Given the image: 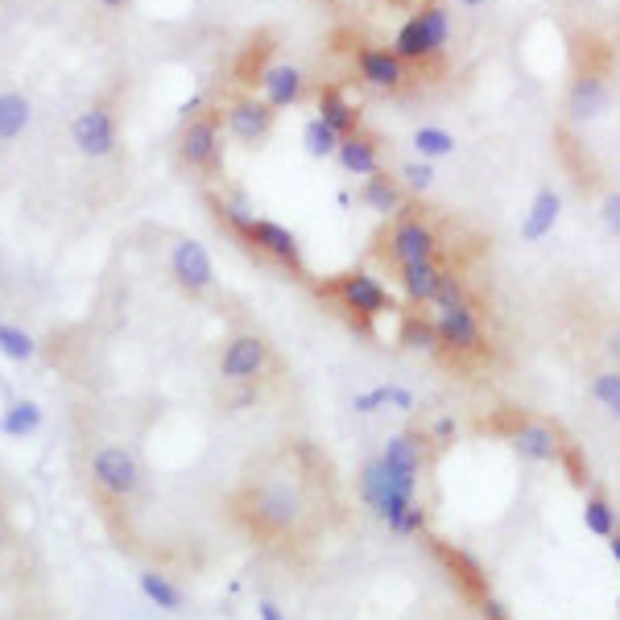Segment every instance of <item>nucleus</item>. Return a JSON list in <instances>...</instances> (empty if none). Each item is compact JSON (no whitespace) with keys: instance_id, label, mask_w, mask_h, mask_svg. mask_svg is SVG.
Returning <instances> with one entry per match:
<instances>
[{"instance_id":"6ab92c4d","label":"nucleus","mask_w":620,"mask_h":620,"mask_svg":"<svg viewBox=\"0 0 620 620\" xmlns=\"http://www.w3.org/2000/svg\"><path fill=\"white\" fill-rule=\"evenodd\" d=\"M360 203L381 220H397L406 211V187H401V178H389L385 169H376L360 183Z\"/></svg>"},{"instance_id":"c756f323","label":"nucleus","mask_w":620,"mask_h":620,"mask_svg":"<svg viewBox=\"0 0 620 620\" xmlns=\"http://www.w3.org/2000/svg\"><path fill=\"white\" fill-rule=\"evenodd\" d=\"M431 306L438 311V315H447V311H459V306H471L468 278H464V273H455V269H443V278H438V290H434Z\"/></svg>"},{"instance_id":"f03ea898","label":"nucleus","mask_w":620,"mask_h":620,"mask_svg":"<svg viewBox=\"0 0 620 620\" xmlns=\"http://www.w3.org/2000/svg\"><path fill=\"white\" fill-rule=\"evenodd\" d=\"M360 501L397 538H418L426 529V505L418 501V484L394 476L376 455L360 468Z\"/></svg>"},{"instance_id":"f3484780","label":"nucleus","mask_w":620,"mask_h":620,"mask_svg":"<svg viewBox=\"0 0 620 620\" xmlns=\"http://www.w3.org/2000/svg\"><path fill=\"white\" fill-rule=\"evenodd\" d=\"M245 241L257 253H265V257H273L278 265H285V269H294V273H302V245L299 236L290 232L285 224H278V220H253L245 232Z\"/></svg>"},{"instance_id":"e433bc0d","label":"nucleus","mask_w":620,"mask_h":620,"mask_svg":"<svg viewBox=\"0 0 620 620\" xmlns=\"http://www.w3.org/2000/svg\"><path fill=\"white\" fill-rule=\"evenodd\" d=\"M352 410L356 413H381L385 410V385H373V389H364V394L352 397Z\"/></svg>"},{"instance_id":"39448f33","label":"nucleus","mask_w":620,"mask_h":620,"mask_svg":"<svg viewBox=\"0 0 620 620\" xmlns=\"http://www.w3.org/2000/svg\"><path fill=\"white\" fill-rule=\"evenodd\" d=\"M331 294H336L339 306H343L348 315H356L360 323L385 319V315H394L397 311V299L389 294V285L381 282V278H373L369 269L343 273V278L331 285Z\"/></svg>"},{"instance_id":"49530a36","label":"nucleus","mask_w":620,"mask_h":620,"mask_svg":"<svg viewBox=\"0 0 620 620\" xmlns=\"http://www.w3.org/2000/svg\"><path fill=\"white\" fill-rule=\"evenodd\" d=\"M455 4H464V9H480V4H489V0H455Z\"/></svg>"},{"instance_id":"20e7f679","label":"nucleus","mask_w":620,"mask_h":620,"mask_svg":"<svg viewBox=\"0 0 620 620\" xmlns=\"http://www.w3.org/2000/svg\"><path fill=\"white\" fill-rule=\"evenodd\" d=\"M87 476H92L95 492H100L104 501H113V505H129L132 496L141 492V484H145V471L137 464V455H132L129 447H120V443H104V447L92 455Z\"/></svg>"},{"instance_id":"cd10ccee","label":"nucleus","mask_w":620,"mask_h":620,"mask_svg":"<svg viewBox=\"0 0 620 620\" xmlns=\"http://www.w3.org/2000/svg\"><path fill=\"white\" fill-rule=\"evenodd\" d=\"M587 394L596 397V406L620 426V369H600V373H592Z\"/></svg>"},{"instance_id":"dca6fc26","label":"nucleus","mask_w":620,"mask_h":620,"mask_svg":"<svg viewBox=\"0 0 620 620\" xmlns=\"http://www.w3.org/2000/svg\"><path fill=\"white\" fill-rule=\"evenodd\" d=\"M376 459L394 471V476H401V480L422 484V471H426V434H418V431L389 434L385 447L376 452Z\"/></svg>"},{"instance_id":"c85d7f7f","label":"nucleus","mask_w":620,"mask_h":620,"mask_svg":"<svg viewBox=\"0 0 620 620\" xmlns=\"http://www.w3.org/2000/svg\"><path fill=\"white\" fill-rule=\"evenodd\" d=\"M583 526H587V534H596V538H612L617 534V508H612V501L608 496H600V492H592L587 501H583Z\"/></svg>"},{"instance_id":"72a5a7b5","label":"nucleus","mask_w":620,"mask_h":620,"mask_svg":"<svg viewBox=\"0 0 620 620\" xmlns=\"http://www.w3.org/2000/svg\"><path fill=\"white\" fill-rule=\"evenodd\" d=\"M401 187L413 190V195H426L434 187V162H422V157H413L401 166Z\"/></svg>"},{"instance_id":"393cba45","label":"nucleus","mask_w":620,"mask_h":620,"mask_svg":"<svg viewBox=\"0 0 620 620\" xmlns=\"http://www.w3.org/2000/svg\"><path fill=\"white\" fill-rule=\"evenodd\" d=\"M34 120V104L21 92H0V145L17 141Z\"/></svg>"},{"instance_id":"4be33fe9","label":"nucleus","mask_w":620,"mask_h":620,"mask_svg":"<svg viewBox=\"0 0 620 620\" xmlns=\"http://www.w3.org/2000/svg\"><path fill=\"white\" fill-rule=\"evenodd\" d=\"M438 278H443V265L438 261H413L397 269V285H401V294H406L410 306H431Z\"/></svg>"},{"instance_id":"1a4fd4ad","label":"nucleus","mask_w":620,"mask_h":620,"mask_svg":"<svg viewBox=\"0 0 620 620\" xmlns=\"http://www.w3.org/2000/svg\"><path fill=\"white\" fill-rule=\"evenodd\" d=\"M71 141L83 157H108L116 153V141H120V125H116V113L108 104H92L71 120Z\"/></svg>"},{"instance_id":"a878e982","label":"nucleus","mask_w":620,"mask_h":620,"mask_svg":"<svg viewBox=\"0 0 620 620\" xmlns=\"http://www.w3.org/2000/svg\"><path fill=\"white\" fill-rule=\"evenodd\" d=\"M410 145L422 162H438V157H452L455 153V137L443 129V125H418L410 137Z\"/></svg>"},{"instance_id":"2eb2a0df","label":"nucleus","mask_w":620,"mask_h":620,"mask_svg":"<svg viewBox=\"0 0 620 620\" xmlns=\"http://www.w3.org/2000/svg\"><path fill=\"white\" fill-rule=\"evenodd\" d=\"M273 120H278V108H269L257 95H236L224 108V125L236 141L245 145H261L265 137L273 132Z\"/></svg>"},{"instance_id":"9b49d317","label":"nucleus","mask_w":620,"mask_h":620,"mask_svg":"<svg viewBox=\"0 0 620 620\" xmlns=\"http://www.w3.org/2000/svg\"><path fill=\"white\" fill-rule=\"evenodd\" d=\"M220 129H224V116L220 113H203L183 125V137H178V153L190 169H215L220 166Z\"/></svg>"},{"instance_id":"a19ab883","label":"nucleus","mask_w":620,"mask_h":620,"mask_svg":"<svg viewBox=\"0 0 620 620\" xmlns=\"http://www.w3.org/2000/svg\"><path fill=\"white\" fill-rule=\"evenodd\" d=\"M604 352L617 360V369H620V323L612 327V331H608V336H604Z\"/></svg>"},{"instance_id":"9d476101","label":"nucleus","mask_w":620,"mask_h":620,"mask_svg":"<svg viewBox=\"0 0 620 620\" xmlns=\"http://www.w3.org/2000/svg\"><path fill=\"white\" fill-rule=\"evenodd\" d=\"M608 104H612V87H608V75L596 71V67H587L580 75L571 79V87H566V120L571 125H592V120H600L608 113Z\"/></svg>"},{"instance_id":"a18cd8bd","label":"nucleus","mask_w":620,"mask_h":620,"mask_svg":"<svg viewBox=\"0 0 620 620\" xmlns=\"http://www.w3.org/2000/svg\"><path fill=\"white\" fill-rule=\"evenodd\" d=\"M100 4H104V9H125L129 0H100Z\"/></svg>"},{"instance_id":"2f4dec72","label":"nucleus","mask_w":620,"mask_h":620,"mask_svg":"<svg viewBox=\"0 0 620 620\" xmlns=\"http://www.w3.org/2000/svg\"><path fill=\"white\" fill-rule=\"evenodd\" d=\"M0 356L13 360V364H30V360L38 356V339L30 336L25 327L0 323Z\"/></svg>"},{"instance_id":"423d86ee","label":"nucleus","mask_w":620,"mask_h":620,"mask_svg":"<svg viewBox=\"0 0 620 620\" xmlns=\"http://www.w3.org/2000/svg\"><path fill=\"white\" fill-rule=\"evenodd\" d=\"M269 369H273V348H269V339L253 336V331L232 336L220 352V376L227 385H257Z\"/></svg>"},{"instance_id":"37998d69","label":"nucleus","mask_w":620,"mask_h":620,"mask_svg":"<svg viewBox=\"0 0 620 620\" xmlns=\"http://www.w3.org/2000/svg\"><path fill=\"white\" fill-rule=\"evenodd\" d=\"M9 554V522H4V508H0V559Z\"/></svg>"},{"instance_id":"58836bf2","label":"nucleus","mask_w":620,"mask_h":620,"mask_svg":"<svg viewBox=\"0 0 620 620\" xmlns=\"http://www.w3.org/2000/svg\"><path fill=\"white\" fill-rule=\"evenodd\" d=\"M480 612H484V620H508L505 604L492 600V596H484V600H480Z\"/></svg>"},{"instance_id":"7ed1b4c3","label":"nucleus","mask_w":620,"mask_h":620,"mask_svg":"<svg viewBox=\"0 0 620 620\" xmlns=\"http://www.w3.org/2000/svg\"><path fill=\"white\" fill-rule=\"evenodd\" d=\"M447 42H452V13L443 9V4H422V9H413L410 17L397 25L394 34V55L406 62V67H422V62H434V58H443L447 50Z\"/></svg>"},{"instance_id":"c9c22d12","label":"nucleus","mask_w":620,"mask_h":620,"mask_svg":"<svg viewBox=\"0 0 620 620\" xmlns=\"http://www.w3.org/2000/svg\"><path fill=\"white\" fill-rule=\"evenodd\" d=\"M600 220L608 227V236H617L620 241V190H608L600 203Z\"/></svg>"},{"instance_id":"5701e85b","label":"nucleus","mask_w":620,"mask_h":620,"mask_svg":"<svg viewBox=\"0 0 620 620\" xmlns=\"http://www.w3.org/2000/svg\"><path fill=\"white\" fill-rule=\"evenodd\" d=\"M315 108H319V120L323 125H331L339 137H348V132H360V108L348 100V95L339 92V87H323L319 100H315Z\"/></svg>"},{"instance_id":"412c9836","label":"nucleus","mask_w":620,"mask_h":620,"mask_svg":"<svg viewBox=\"0 0 620 620\" xmlns=\"http://www.w3.org/2000/svg\"><path fill=\"white\" fill-rule=\"evenodd\" d=\"M336 162L343 166V174H352V178H369L381 169V141H376L373 132H348L343 141H339V153Z\"/></svg>"},{"instance_id":"f8f14e48","label":"nucleus","mask_w":620,"mask_h":620,"mask_svg":"<svg viewBox=\"0 0 620 620\" xmlns=\"http://www.w3.org/2000/svg\"><path fill=\"white\" fill-rule=\"evenodd\" d=\"M169 278L183 285L187 294H207L215 285V265L199 241H174L169 248Z\"/></svg>"},{"instance_id":"79ce46f5","label":"nucleus","mask_w":620,"mask_h":620,"mask_svg":"<svg viewBox=\"0 0 620 620\" xmlns=\"http://www.w3.org/2000/svg\"><path fill=\"white\" fill-rule=\"evenodd\" d=\"M257 617H261V620H285V612L273 600H261V604H257Z\"/></svg>"},{"instance_id":"0eeeda50","label":"nucleus","mask_w":620,"mask_h":620,"mask_svg":"<svg viewBox=\"0 0 620 620\" xmlns=\"http://www.w3.org/2000/svg\"><path fill=\"white\" fill-rule=\"evenodd\" d=\"M389 257L394 265H413V261H434L438 257V232L426 215L418 211H401L389 227Z\"/></svg>"},{"instance_id":"ea45409f","label":"nucleus","mask_w":620,"mask_h":620,"mask_svg":"<svg viewBox=\"0 0 620 620\" xmlns=\"http://www.w3.org/2000/svg\"><path fill=\"white\" fill-rule=\"evenodd\" d=\"M178 116H183V125H187V120H195V116H203V95H190L187 104L178 108Z\"/></svg>"},{"instance_id":"a211bd4d","label":"nucleus","mask_w":620,"mask_h":620,"mask_svg":"<svg viewBox=\"0 0 620 620\" xmlns=\"http://www.w3.org/2000/svg\"><path fill=\"white\" fill-rule=\"evenodd\" d=\"M306 95V75L294 62H273L261 71V100L269 108H294Z\"/></svg>"},{"instance_id":"f704fd0d","label":"nucleus","mask_w":620,"mask_h":620,"mask_svg":"<svg viewBox=\"0 0 620 620\" xmlns=\"http://www.w3.org/2000/svg\"><path fill=\"white\" fill-rule=\"evenodd\" d=\"M385 410L413 413L418 410V397H413V389H406V385H385Z\"/></svg>"},{"instance_id":"b1692460","label":"nucleus","mask_w":620,"mask_h":620,"mask_svg":"<svg viewBox=\"0 0 620 620\" xmlns=\"http://www.w3.org/2000/svg\"><path fill=\"white\" fill-rule=\"evenodd\" d=\"M137 587H141V596H145L153 608H162V612H183V604H187L183 587L169 580V575H162V571H141V575H137Z\"/></svg>"},{"instance_id":"4c0bfd02","label":"nucleus","mask_w":620,"mask_h":620,"mask_svg":"<svg viewBox=\"0 0 620 620\" xmlns=\"http://www.w3.org/2000/svg\"><path fill=\"white\" fill-rule=\"evenodd\" d=\"M431 434H434V443H438V447H452V438H455V418H438Z\"/></svg>"},{"instance_id":"4468645a","label":"nucleus","mask_w":620,"mask_h":620,"mask_svg":"<svg viewBox=\"0 0 620 620\" xmlns=\"http://www.w3.org/2000/svg\"><path fill=\"white\" fill-rule=\"evenodd\" d=\"M356 75L373 92H401L410 83V67L394 55V46H360L356 50Z\"/></svg>"},{"instance_id":"bb28decb","label":"nucleus","mask_w":620,"mask_h":620,"mask_svg":"<svg viewBox=\"0 0 620 620\" xmlns=\"http://www.w3.org/2000/svg\"><path fill=\"white\" fill-rule=\"evenodd\" d=\"M38 426H42V406L30 401V397H21V401H13L9 410L0 413V431L9 434V438H30Z\"/></svg>"},{"instance_id":"c03bdc74","label":"nucleus","mask_w":620,"mask_h":620,"mask_svg":"<svg viewBox=\"0 0 620 620\" xmlns=\"http://www.w3.org/2000/svg\"><path fill=\"white\" fill-rule=\"evenodd\" d=\"M608 554H612V563L620 566V529L612 534V538H608Z\"/></svg>"},{"instance_id":"f257e3e1","label":"nucleus","mask_w":620,"mask_h":620,"mask_svg":"<svg viewBox=\"0 0 620 620\" xmlns=\"http://www.w3.org/2000/svg\"><path fill=\"white\" fill-rule=\"evenodd\" d=\"M232 522L253 542L294 546L315 534V492L302 468L290 464V452L265 459L232 492Z\"/></svg>"},{"instance_id":"6e6552de","label":"nucleus","mask_w":620,"mask_h":620,"mask_svg":"<svg viewBox=\"0 0 620 620\" xmlns=\"http://www.w3.org/2000/svg\"><path fill=\"white\" fill-rule=\"evenodd\" d=\"M508 443H513V452L522 455L526 464H538V468L563 464V455H566L563 431L542 422V418H522V422L508 431Z\"/></svg>"},{"instance_id":"7c9ffc66","label":"nucleus","mask_w":620,"mask_h":620,"mask_svg":"<svg viewBox=\"0 0 620 620\" xmlns=\"http://www.w3.org/2000/svg\"><path fill=\"white\" fill-rule=\"evenodd\" d=\"M339 141H343V137H339L331 125H323L319 116H311V120L302 125V150L311 153V157H319V162L323 157H336Z\"/></svg>"},{"instance_id":"473e14b6","label":"nucleus","mask_w":620,"mask_h":620,"mask_svg":"<svg viewBox=\"0 0 620 620\" xmlns=\"http://www.w3.org/2000/svg\"><path fill=\"white\" fill-rule=\"evenodd\" d=\"M401 343L413 348V352H443V343H438V327L434 319H422V315H410L406 327H401Z\"/></svg>"},{"instance_id":"ddd939ff","label":"nucleus","mask_w":620,"mask_h":620,"mask_svg":"<svg viewBox=\"0 0 620 620\" xmlns=\"http://www.w3.org/2000/svg\"><path fill=\"white\" fill-rule=\"evenodd\" d=\"M434 327H438L443 352H455V356H480L484 352V323L476 315V306H459V311H447V315H434Z\"/></svg>"},{"instance_id":"aec40b11","label":"nucleus","mask_w":620,"mask_h":620,"mask_svg":"<svg viewBox=\"0 0 620 620\" xmlns=\"http://www.w3.org/2000/svg\"><path fill=\"white\" fill-rule=\"evenodd\" d=\"M559 220H563V195L554 187H542L529 199V211L522 220V241L526 245H542L546 236L559 227Z\"/></svg>"}]
</instances>
